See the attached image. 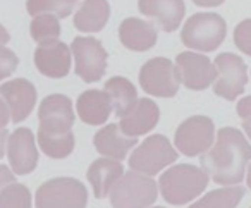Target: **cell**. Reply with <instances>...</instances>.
Wrapping results in <instances>:
<instances>
[{
    "instance_id": "cell-1",
    "label": "cell",
    "mask_w": 251,
    "mask_h": 208,
    "mask_svg": "<svg viewBox=\"0 0 251 208\" xmlns=\"http://www.w3.org/2000/svg\"><path fill=\"white\" fill-rule=\"evenodd\" d=\"M251 160V146L246 136L236 128L217 131L215 143L201 155V169L220 186H237L244 179Z\"/></svg>"
},
{
    "instance_id": "cell-2",
    "label": "cell",
    "mask_w": 251,
    "mask_h": 208,
    "mask_svg": "<svg viewBox=\"0 0 251 208\" xmlns=\"http://www.w3.org/2000/svg\"><path fill=\"white\" fill-rule=\"evenodd\" d=\"M38 146L47 156L62 160L74 150L73 126L76 115L66 95H49L38 108Z\"/></svg>"
},
{
    "instance_id": "cell-3",
    "label": "cell",
    "mask_w": 251,
    "mask_h": 208,
    "mask_svg": "<svg viewBox=\"0 0 251 208\" xmlns=\"http://www.w3.org/2000/svg\"><path fill=\"white\" fill-rule=\"evenodd\" d=\"M208 174L191 163H179L167 169L158 179V191L171 205H186L196 200L208 186Z\"/></svg>"
},
{
    "instance_id": "cell-4",
    "label": "cell",
    "mask_w": 251,
    "mask_h": 208,
    "mask_svg": "<svg viewBox=\"0 0 251 208\" xmlns=\"http://www.w3.org/2000/svg\"><path fill=\"white\" fill-rule=\"evenodd\" d=\"M227 23L215 12H198L184 23L181 31L182 45L198 52H213L224 43Z\"/></svg>"
},
{
    "instance_id": "cell-5",
    "label": "cell",
    "mask_w": 251,
    "mask_h": 208,
    "mask_svg": "<svg viewBox=\"0 0 251 208\" xmlns=\"http://www.w3.org/2000/svg\"><path fill=\"white\" fill-rule=\"evenodd\" d=\"M158 184L153 177L140 172H126L112 187V208H150L157 201Z\"/></svg>"
},
{
    "instance_id": "cell-6",
    "label": "cell",
    "mask_w": 251,
    "mask_h": 208,
    "mask_svg": "<svg viewBox=\"0 0 251 208\" xmlns=\"http://www.w3.org/2000/svg\"><path fill=\"white\" fill-rule=\"evenodd\" d=\"M36 208H86L88 189L74 177H55L38 187Z\"/></svg>"
},
{
    "instance_id": "cell-7",
    "label": "cell",
    "mask_w": 251,
    "mask_h": 208,
    "mask_svg": "<svg viewBox=\"0 0 251 208\" xmlns=\"http://www.w3.org/2000/svg\"><path fill=\"white\" fill-rule=\"evenodd\" d=\"M177 160V150L165 136H148L140 146L134 148L129 156V167L134 172L153 177Z\"/></svg>"
},
{
    "instance_id": "cell-8",
    "label": "cell",
    "mask_w": 251,
    "mask_h": 208,
    "mask_svg": "<svg viewBox=\"0 0 251 208\" xmlns=\"http://www.w3.org/2000/svg\"><path fill=\"white\" fill-rule=\"evenodd\" d=\"M74 57V71L84 83H97L107 71L108 53L101 42L93 36H76L71 45Z\"/></svg>"
},
{
    "instance_id": "cell-9",
    "label": "cell",
    "mask_w": 251,
    "mask_h": 208,
    "mask_svg": "<svg viewBox=\"0 0 251 208\" xmlns=\"http://www.w3.org/2000/svg\"><path fill=\"white\" fill-rule=\"evenodd\" d=\"M215 124L206 115H193L176 129V148L186 156L206 153L215 143Z\"/></svg>"
},
{
    "instance_id": "cell-10",
    "label": "cell",
    "mask_w": 251,
    "mask_h": 208,
    "mask_svg": "<svg viewBox=\"0 0 251 208\" xmlns=\"http://www.w3.org/2000/svg\"><path fill=\"white\" fill-rule=\"evenodd\" d=\"M217 76L213 81V93L224 100H236L243 95L248 83V67L239 55L230 52L219 53L213 60Z\"/></svg>"
},
{
    "instance_id": "cell-11",
    "label": "cell",
    "mask_w": 251,
    "mask_h": 208,
    "mask_svg": "<svg viewBox=\"0 0 251 208\" xmlns=\"http://www.w3.org/2000/svg\"><path fill=\"white\" fill-rule=\"evenodd\" d=\"M140 84L148 95L158 98H172L177 95L181 78L174 62L165 57H155L141 67Z\"/></svg>"
},
{
    "instance_id": "cell-12",
    "label": "cell",
    "mask_w": 251,
    "mask_h": 208,
    "mask_svg": "<svg viewBox=\"0 0 251 208\" xmlns=\"http://www.w3.org/2000/svg\"><path fill=\"white\" fill-rule=\"evenodd\" d=\"M176 67H177L181 83L188 90L201 91L213 84L217 76L215 64L206 55L198 52H182L176 57Z\"/></svg>"
},
{
    "instance_id": "cell-13",
    "label": "cell",
    "mask_w": 251,
    "mask_h": 208,
    "mask_svg": "<svg viewBox=\"0 0 251 208\" xmlns=\"http://www.w3.org/2000/svg\"><path fill=\"white\" fill-rule=\"evenodd\" d=\"M11 169L16 176H26L36 169L38 163V148L35 134L29 128H18L11 132L5 146Z\"/></svg>"
},
{
    "instance_id": "cell-14",
    "label": "cell",
    "mask_w": 251,
    "mask_h": 208,
    "mask_svg": "<svg viewBox=\"0 0 251 208\" xmlns=\"http://www.w3.org/2000/svg\"><path fill=\"white\" fill-rule=\"evenodd\" d=\"M0 97L4 98L11 110V121L23 122L33 112L36 105V88L31 81L23 79H11L0 86Z\"/></svg>"
},
{
    "instance_id": "cell-15",
    "label": "cell",
    "mask_w": 251,
    "mask_h": 208,
    "mask_svg": "<svg viewBox=\"0 0 251 208\" xmlns=\"http://www.w3.org/2000/svg\"><path fill=\"white\" fill-rule=\"evenodd\" d=\"M35 66L47 78H66L71 71V49L60 40L38 45L35 50Z\"/></svg>"
},
{
    "instance_id": "cell-16",
    "label": "cell",
    "mask_w": 251,
    "mask_h": 208,
    "mask_svg": "<svg viewBox=\"0 0 251 208\" xmlns=\"http://www.w3.org/2000/svg\"><path fill=\"white\" fill-rule=\"evenodd\" d=\"M141 14L155 19L165 33H172L181 26L186 14L184 0H138Z\"/></svg>"
},
{
    "instance_id": "cell-17",
    "label": "cell",
    "mask_w": 251,
    "mask_h": 208,
    "mask_svg": "<svg viewBox=\"0 0 251 208\" xmlns=\"http://www.w3.org/2000/svg\"><path fill=\"white\" fill-rule=\"evenodd\" d=\"M158 31L153 23L138 18H127L119 26V40L127 50L147 52L157 43Z\"/></svg>"
},
{
    "instance_id": "cell-18",
    "label": "cell",
    "mask_w": 251,
    "mask_h": 208,
    "mask_svg": "<svg viewBox=\"0 0 251 208\" xmlns=\"http://www.w3.org/2000/svg\"><path fill=\"white\" fill-rule=\"evenodd\" d=\"M160 119V108L150 98H140L129 115H126L119 121V128L129 138H138L141 134L150 132Z\"/></svg>"
},
{
    "instance_id": "cell-19",
    "label": "cell",
    "mask_w": 251,
    "mask_h": 208,
    "mask_svg": "<svg viewBox=\"0 0 251 208\" xmlns=\"http://www.w3.org/2000/svg\"><path fill=\"white\" fill-rule=\"evenodd\" d=\"M93 145L101 156L124 160L126 155L138 145L136 138H129L121 131L119 124H108L93 136Z\"/></svg>"
},
{
    "instance_id": "cell-20",
    "label": "cell",
    "mask_w": 251,
    "mask_h": 208,
    "mask_svg": "<svg viewBox=\"0 0 251 208\" xmlns=\"http://www.w3.org/2000/svg\"><path fill=\"white\" fill-rule=\"evenodd\" d=\"M122 176H124L122 163L119 160L107 158V156L95 160L86 172L88 182H90L91 189H93V194L97 198H100V200L110 194L112 187L115 186V182Z\"/></svg>"
},
{
    "instance_id": "cell-21",
    "label": "cell",
    "mask_w": 251,
    "mask_h": 208,
    "mask_svg": "<svg viewBox=\"0 0 251 208\" xmlns=\"http://www.w3.org/2000/svg\"><path fill=\"white\" fill-rule=\"evenodd\" d=\"M77 117L90 126H100L108 121L112 114V102L107 91L88 90L79 95L76 102Z\"/></svg>"
},
{
    "instance_id": "cell-22",
    "label": "cell",
    "mask_w": 251,
    "mask_h": 208,
    "mask_svg": "<svg viewBox=\"0 0 251 208\" xmlns=\"http://www.w3.org/2000/svg\"><path fill=\"white\" fill-rule=\"evenodd\" d=\"M110 5L107 0H84L74 14V28L81 33H98L107 26Z\"/></svg>"
},
{
    "instance_id": "cell-23",
    "label": "cell",
    "mask_w": 251,
    "mask_h": 208,
    "mask_svg": "<svg viewBox=\"0 0 251 208\" xmlns=\"http://www.w3.org/2000/svg\"><path fill=\"white\" fill-rule=\"evenodd\" d=\"M105 91L108 93L112 102V110L117 117H126L134 110L138 104V91L136 86L129 79L122 76H115L105 83Z\"/></svg>"
},
{
    "instance_id": "cell-24",
    "label": "cell",
    "mask_w": 251,
    "mask_h": 208,
    "mask_svg": "<svg viewBox=\"0 0 251 208\" xmlns=\"http://www.w3.org/2000/svg\"><path fill=\"white\" fill-rule=\"evenodd\" d=\"M244 196V187L226 186L219 189L208 191L205 196L191 205L189 208H236Z\"/></svg>"
},
{
    "instance_id": "cell-25",
    "label": "cell",
    "mask_w": 251,
    "mask_h": 208,
    "mask_svg": "<svg viewBox=\"0 0 251 208\" xmlns=\"http://www.w3.org/2000/svg\"><path fill=\"white\" fill-rule=\"evenodd\" d=\"M77 0H26V11L29 16L52 14L59 19L69 18L76 9Z\"/></svg>"
},
{
    "instance_id": "cell-26",
    "label": "cell",
    "mask_w": 251,
    "mask_h": 208,
    "mask_svg": "<svg viewBox=\"0 0 251 208\" xmlns=\"http://www.w3.org/2000/svg\"><path fill=\"white\" fill-rule=\"evenodd\" d=\"M29 33H31V38L35 40L38 45L55 42L60 36L59 18H55V16H52V14L35 16L31 25H29Z\"/></svg>"
},
{
    "instance_id": "cell-27",
    "label": "cell",
    "mask_w": 251,
    "mask_h": 208,
    "mask_svg": "<svg viewBox=\"0 0 251 208\" xmlns=\"http://www.w3.org/2000/svg\"><path fill=\"white\" fill-rule=\"evenodd\" d=\"M31 193L21 182L7 184L0 191V208H31Z\"/></svg>"
},
{
    "instance_id": "cell-28",
    "label": "cell",
    "mask_w": 251,
    "mask_h": 208,
    "mask_svg": "<svg viewBox=\"0 0 251 208\" xmlns=\"http://www.w3.org/2000/svg\"><path fill=\"white\" fill-rule=\"evenodd\" d=\"M234 43L243 53L251 57V18L241 21L234 29Z\"/></svg>"
},
{
    "instance_id": "cell-29",
    "label": "cell",
    "mask_w": 251,
    "mask_h": 208,
    "mask_svg": "<svg viewBox=\"0 0 251 208\" xmlns=\"http://www.w3.org/2000/svg\"><path fill=\"white\" fill-rule=\"evenodd\" d=\"M19 66V57L7 49L5 45H0V81L12 76Z\"/></svg>"
},
{
    "instance_id": "cell-30",
    "label": "cell",
    "mask_w": 251,
    "mask_h": 208,
    "mask_svg": "<svg viewBox=\"0 0 251 208\" xmlns=\"http://www.w3.org/2000/svg\"><path fill=\"white\" fill-rule=\"evenodd\" d=\"M16 181V174L12 172L11 167L0 165V191L4 189L7 184H12Z\"/></svg>"
},
{
    "instance_id": "cell-31",
    "label": "cell",
    "mask_w": 251,
    "mask_h": 208,
    "mask_svg": "<svg viewBox=\"0 0 251 208\" xmlns=\"http://www.w3.org/2000/svg\"><path fill=\"white\" fill-rule=\"evenodd\" d=\"M237 115H239L243 121L251 117V97H244L237 102Z\"/></svg>"
},
{
    "instance_id": "cell-32",
    "label": "cell",
    "mask_w": 251,
    "mask_h": 208,
    "mask_svg": "<svg viewBox=\"0 0 251 208\" xmlns=\"http://www.w3.org/2000/svg\"><path fill=\"white\" fill-rule=\"evenodd\" d=\"M9 122H11V110H9L4 98L0 97V131L7 128Z\"/></svg>"
},
{
    "instance_id": "cell-33",
    "label": "cell",
    "mask_w": 251,
    "mask_h": 208,
    "mask_svg": "<svg viewBox=\"0 0 251 208\" xmlns=\"http://www.w3.org/2000/svg\"><path fill=\"white\" fill-rule=\"evenodd\" d=\"M226 0H193V4H196L198 7H219Z\"/></svg>"
},
{
    "instance_id": "cell-34",
    "label": "cell",
    "mask_w": 251,
    "mask_h": 208,
    "mask_svg": "<svg viewBox=\"0 0 251 208\" xmlns=\"http://www.w3.org/2000/svg\"><path fill=\"white\" fill-rule=\"evenodd\" d=\"M7 138H9V132L5 129L0 131V158L5 155V146H7Z\"/></svg>"
},
{
    "instance_id": "cell-35",
    "label": "cell",
    "mask_w": 251,
    "mask_h": 208,
    "mask_svg": "<svg viewBox=\"0 0 251 208\" xmlns=\"http://www.w3.org/2000/svg\"><path fill=\"white\" fill-rule=\"evenodd\" d=\"M11 42V35H9V31L4 28V26L0 25V45H5V43Z\"/></svg>"
},
{
    "instance_id": "cell-36",
    "label": "cell",
    "mask_w": 251,
    "mask_h": 208,
    "mask_svg": "<svg viewBox=\"0 0 251 208\" xmlns=\"http://www.w3.org/2000/svg\"><path fill=\"white\" fill-rule=\"evenodd\" d=\"M243 129H244V132H246L248 138H250V141H251V117H248V119H244V121H243Z\"/></svg>"
},
{
    "instance_id": "cell-37",
    "label": "cell",
    "mask_w": 251,
    "mask_h": 208,
    "mask_svg": "<svg viewBox=\"0 0 251 208\" xmlns=\"http://www.w3.org/2000/svg\"><path fill=\"white\" fill-rule=\"evenodd\" d=\"M248 176H246V181H248V187L251 189V163H250V169H248Z\"/></svg>"
},
{
    "instance_id": "cell-38",
    "label": "cell",
    "mask_w": 251,
    "mask_h": 208,
    "mask_svg": "<svg viewBox=\"0 0 251 208\" xmlns=\"http://www.w3.org/2000/svg\"><path fill=\"white\" fill-rule=\"evenodd\" d=\"M150 208H164V207H150Z\"/></svg>"
}]
</instances>
